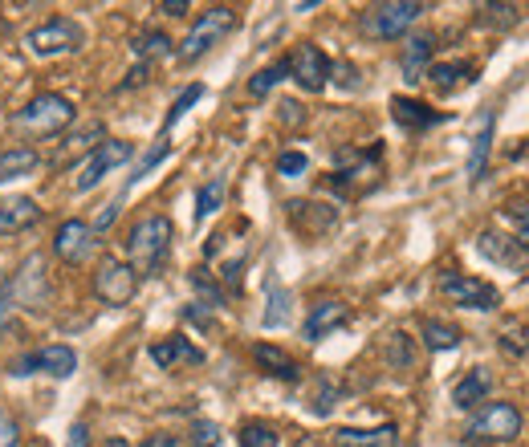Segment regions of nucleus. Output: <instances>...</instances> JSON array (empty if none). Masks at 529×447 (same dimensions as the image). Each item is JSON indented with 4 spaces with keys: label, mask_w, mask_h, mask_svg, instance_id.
Wrapping results in <instances>:
<instances>
[{
    "label": "nucleus",
    "mask_w": 529,
    "mask_h": 447,
    "mask_svg": "<svg viewBox=\"0 0 529 447\" xmlns=\"http://www.w3.org/2000/svg\"><path fill=\"white\" fill-rule=\"evenodd\" d=\"M501 216H505V224L513 228V240H517L521 248H529V204H509Z\"/></svg>",
    "instance_id": "obj_34"
},
{
    "label": "nucleus",
    "mask_w": 529,
    "mask_h": 447,
    "mask_svg": "<svg viewBox=\"0 0 529 447\" xmlns=\"http://www.w3.org/2000/svg\"><path fill=\"white\" fill-rule=\"evenodd\" d=\"M94 228L86 224V220H66L62 228H57V236H53V252L62 261H70V265H82L90 252H94Z\"/></svg>",
    "instance_id": "obj_13"
},
{
    "label": "nucleus",
    "mask_w": 529,
    "mask_h": 447,
    "mask_svg": "<svg viewBox=\"0 0 529 447\" xmlns=\"http://www.w3.org/2000/svg\"><path fill=\"white\" fill-rule=\"evenodd\" d=\"M232 29H237V9H228V5H216V9H208V13H200L196 17V25L188 29V37L180 41V57L184 61H196V57H204L212 45H220Z\"/></svg>",
    "instance_id": "obj_4"
},
{
    "label": "nucleus",
    "mask_w": 529,
    "mask_h": 447,
    "mask_svg": "<svg viewBox=\"0 0 529 447\" xmlns=\"http://www.w3.org/2000/svg\"><path fill=\"white\" fill-rule=\"evenodd\" d=\"M493 391V374L485 366H473L456 387H452V407L456 411H473V407H485V395Z\"/></svg>",
    "instance_id": "obj_15"
},
{
    "label": "nucleus",
    "mask_w": 529,
    "mask_h": 447,
    "mask_svg": "<svg viewBox=\"0 0 529 447\" xmlns=\"http://www.w3.org/2000/svg\"><path fill=\"white\" fill-rule=\"evenodd\" d=\"M330 74H338V82H346V86H359V70H350V66H334Z\"/></svg>",
    "instance_id": "obj_49"
},
{
    "label": "nucleus",
    "mask_w": 529,
    "mask_h": 447,
    "mask_svg": "<svg viewBox=\"0 0 529 447\" xmlns=\"http://www.w3.org/2000/svg\"><path fill=\"white\" fill-rule=\"evenodd\" d=\"M289 313H293V297H289V289H281V285H269V309H265V330H285L289 326Z\"/></svg>",
    "instance_id": "obj_25"
},
{
    "label": "nucleus",
    "mask_w": 529,
    "mask_h": 447,
    "mask_svg": "<svg viewBox=\"0 0 529 447\" xmlns=\"http://www.w3.org/2000/svg\"><path fill=\"white\" fill-rule=\"evenodd\" d=\"M428 78H432L436 90L452 94V90H460V86L473 82L477 70H473V61H436V66H428Z\"/></svg>",
    "instance_id": "obj_24"
},
{
    "label": "nucleus",
    "mask_w": 529,
    "mask_h": 447,
    "mask_svg": "<svg viewBox=\"0 0 529 447\" xmlns=\"http://www.w3.org/2000/svg\"><path fill=\"white\" fill-rule=\"evenodd\" d=\"M481 21H489V25H497V29H509V25L521 21V9H517V5H485V9H481Z\"/></svg>",
    "instance_id": "obj_37"
},
{
    "label": "nucleus",
    "mask_w": 529,
    "mask_h": 447,
    "mask_svg": "<svg viewBox=\"0 0 529 447\" xmlns=\"http://www.w3.org/2000/svg\"><path fill=\"white\" fill-rule=\"evenodd\" d=\"M70 122H74V102L62 98V94H37L33 102H25L13 114V126H17L21 135H33V139L62 135Z\"/></svg>",
    "instance_id": "obj_2"
},
{
    "label": "nucleus",
    "mask_w": 529,
    "mask_h": 447,
    "mask_svg": "<svg viewBox=\"0 0 529 447\" xmlns=\"http://www.w3.org/2000/svg\"><path fill=\"white\" fill-rule=\"evenodd\" d=\"M171 236H175V228H171L167 216H147V220H139V224L131 228L127 252H131V269H135L139 277H143V273L151 277V273L163 269L167 252H171Z\"/></svg>",
    "instance_id": "obj_1"
},
{
    "label": "nucleus",
    "mask_w": 529,
    "mask_h": 447,
    "mask_svg": "<svg viewBox=\"0 0 529 447\" xmlns=\"http://www.w3.org/2000/svg\"><path fill=\"white\" fill-rule=\"evenodd\" d=\"M41 257H29L25 265H21V273L13 277V297L21 301V305H29L33 313H41L45 305H49V285H45V277H41Z\"/></svg>",
    "instance_id": "obj_14"
},
{
    "label": "nucleus",
    "mask_w": 529,
    "mask_h": 447,
    "mask_svg": "<svg viewBox=\"0 0 529 447\" xmlns=\"http://www.w3.org/2000/svg\"><path fill=\"white\" fill-rule=\"evenodd\" d=\"M338 403V387H334V378L330 374H318L314 378V399H310V411L314 415H330Z\"/></svg>",
    "instance_id": "obj_30"
},
{
    "label": "nucleus",
    "mask_w": 529,
    "mask_h": 447,
    "mask_svg": "<svg viewBox=\"0 0 529 447\" xmlns=\"http://www.w3.org/2000/svg\"><path fill=\"white\" fill-rule=\"evenodd\" d=\"M424 342H428V350H456L460 346V330L428 317V322H424Z\"/></svg>",
    "instance_id": "obj_29"
},
{
    "label": "nucleus",
    "mask_w": 529,
    "mask_h": 447,
    "mask_svg": "<svg viewBox=\"0 0 529 447\" xmlns=\"http://www.w3.org/2000/svg\"><path fill=\"white\" fill-rule=\"evenodd\" d=\"M440 293L460 305V309H497L501 305V293L481 281V277H468V273H444L440 277Z\"/></svg>",
    "instance_id": "obj_8"
},
{
    "label": "nucleus",
    "mask_w": 529,
    "mask_h": 447,
    "mask_svg": "<svg viewBox=\"0 0 529 447\" xmlns=\"http://www.w3.org/2000/svg\"><path fill=\"white\" fill-rule=\"evenodd\" d=\"M224 191H228L224 175H216L212 183H204V187L196 191V224H204L212 212H220V204H224Z\"/></svg>",
    "instance_id": "obj_28"
},
{
    "label": "nucleus",
    "mask_w": 529,
    "mask_h": 447,
    "mask_svg": "<svg viewBox=\"0 0 529 447\" xmlns=\"http://www.w3.org/2000/svg\"><path fill=\"white\" fill-rule=\"evenodd\" d=\"M106 447H131L127 439H106Z\"/></svg>",
    "instance_id": "obj_51"
},
{
    "label": "nucleus",
    "mask_w": 529,
    "mask_h": 447,
    "mask_svg": "<svg viewBox=\"0 0 529 447\" xmlns=\"http://www.w3.org/2000/svg\"><path fill=\"white\" fill-rule=\"evenodd\" d=\"M285 66H289V78L298 82L306 94H318V90H326V82H330V57L318 49V45H298L289 57H285Z\"/></svg>",
    "instance_id": "obj_9"
},
{
    "label": "nucleus",
    "mask_w": 529,
    "mask_h": 447,
    "mask_svg": "<svg viewBox=\"0 0 529 447\" xmlns=\"http://www.w3.org/2000/svg\"><path fill=\"white\" fill-rule=\"evenodd\" d=\"M17 443H21V427L9 407H0V447H17Z\"/></svg>",
    "instance_id": "obj_40"
},
{
    "label": "nucleus",
    "mask_w": 529,
    "mask_h": 447,
    "mask_svg": "<svg viewBox=\"0 0 529 447\" xmlns=\"http://www.w3.org/2000/svg\"><path fill=\"white\" fill-rule=\"evenodd\" d=\"M94 293L106 305H131V297L139 293V273L127 261H102L94 273Z\"/></svg>",
    "instance_id": "obj_10"
},
{
    "label": "nucleus",
    "mask_w": 529,
    "mask_h": 447,
    "mask_svg": "<svg viewBox=\"0 0 529 447\" xmlns=\"http://www.w3.org/2000/svg\"><path fill=\"white\" fill-rule=\"evenodd\" d=\"M82 41H86V33H82V25H78L74 17H49L45 25H37V29L25 37V45H29V53H33V57H62V53H78V49H82Z\"/></svg>",
    "instance_id": "obj_6"
},
{
    "label": "nucleus",
    "mask_w": 529,
    "mask_h": 447,
    "mask_svg": "<svg viewBox=\"0 0 529 447\" xmlns=\"http://www.w3.org/2000/svg\"><path fill=\"white\" fill-rule=\"evenodd\" d=\"M302 447H318V443H302Z\"/></svg>",
    "instance_id": "obj_52"
},
{
    "label": "nucleus",
    "mask_w": 529,
    "mask_h": 447,
    "mask_svg": "<svg viewBox=\"0 0 529 447\" xmlns=\"http://www.w3.org/2000/svg\"><path fill=\"white\" fill-rule=\"evenodd\" d=\"M139 447H180V439L175 435H147Z\"/></svg>",
    "instance_id": "obj_47"
},
{
    "label": "nucleus",
    "mask_w": 529,
    "mask_h": 447,
    "mask_svg": "<svg viewBox=\"0 0 529 447\" xmlns=\"http://www.w3.org/2000/svg\"><path fill=\"white\" fill-rule=\"evenodd\" d=\"M493 122H497V114L485 110L481 131L473 135V151H468V183H481V175H485V163H489V151H493Z\"/></svg>",
    "instance_id": "obj_23"
},
{
    "label": "nucleus",
    "mask_w": 529,
    "mask_h": 447,
    "mask_svg": "<svg viewBox=\"0 0 529 447\" xmlns=\"http://www.w3.org/2000/svg\"><path fill=\"white\" fill-rule=\"evenodd\" d=\"M17 313V297H13V277H0V330L13 322Z\"/></svg>",
    "instance_id": "obj_38"
},
{
    "label": "nucleus",
    "mask_w": 529,
    "mask_h": 447,
    "mask_svg": "<svg viewBox=\"0 0 529 447\" xmlns=\"http://www.w3.org/2000/svg\"><path fill=\"white\" fill-rule=\"evenodd\" d=\"M241 447H277V431L269 423H245L241 427Z\"/></svg>",
    "instance_id": "obj_36"
},
{
    "label": "nucleus",
    "mask_w": 529,
    "mask_h": 447,
    "mask_svg": "<svg viewBox=\"0 0 529 447\" xmlns=\"http://www.w3.org/2000/svg\"><path fill=\"white\" fill-rule=\"evenodd\" d=\"M37 370H45L53 378H70L78 370V354L70 346H45V350H33L13 362V374H37Z\"/></svg>",
    "instance_id": "obj_11"
},
{
    "label": "nucleus",
    "mask_w": 529,
    "mask_h": 447,
    "mask_svg": "<svg viewBox=\"0 0 529 447\" xmlns=\"http://www.w3.org/2000/svg\"><path fill=\"white\" fill-rule=\"evenodd\" d=\"M391 114H395V122L403 126V131H428V126L444 122L440 110H432V106H424L416 98H391Z\"/></svg>",
    "instance_id": "obj_20"
},
{
    "label": "nucleus",
    "mask_w": 529,
    "mask_h": 447,
    "mask_svg": "<svg viewBox=\"0 0 529 447\" xmlns=\"http://www.w3.org/2000/svg\"><path fill=\"white\" fill-rule=\"evenodd\" d=\"M41 220V208L37 200L29 196H13V200H0V236H13V232H25Z\"/></svg>",
    "instance_id": "obj_18"
},
{
    "label": "nucleus",
    "mask_w": 529,
    "mask_h": 447,
    "mask_svg": "<svg viewBox=\"0 0 529 447\" xmlns=\"http://www.w3.org/2000/svg\"><path fill=\"white\" fill-rule=\"evenodd\" d=\"M383 354H387V366H391V370H411V366H416V346H411V338H407L403 330L387 334Z\"/></svg>",
    "instance_id": "obj_27"
},
{
    "label": "nucleus",
    "mask_w": 529,
    "mask_h": 447,
    "mask_svg": "<svg viewBox=\"0 0 529 447\" xmlns=\"http://www.w3.org/2000/svg\"><path fill=\"white\" fill-rule=\"evenodd\" d=\"M151 362L155 366H163V370H171V366H180V362H188V366H200L204 362V350H196L188 338H163V342H155L151 346Z\"/></svg>",
    "instance_id": "obj_19"
},
{
    "label": "nucleus",
    "mask_w": 529,
    "mask_h": 447,
    "mask_svg": "<svg viewBox=\"0 0 529 447\" xmlns=\"http://www.w3.org/2000/svg\"><path fill=\"white\" fill-rule=\"evenodd\" d=\"M119 212H123V200H110V204H106V208H102V212H98V220H94V224H90V228H94V236H98V232H102V228H110V224H114V220H119Z\"/></svg>",
    "instance_id": "obj_43"
},
{
    "label": "nucleus",
    "mask_w": 529,
    "mask_h": 447,
    "mask_svg": "<svg viewBox=\"0 0 529 447\" xmlns=\"http://www.w3.org/2000/svg\"><path fill=\"white\" fill-rule=\"evenodd\" d=\"M306 167H310V159H306L302 151H285V155H277V175H285V179L302 175Z\"/></svg>",
    "instance_id": "obj_39"
},
{
    "label": "nucleus",
    "mask_w": 529,
    "mask_h": 447,
    "mask_svg": "<svg viewBox=\"0 0 529 447\" xmlns=\"http://www.w3.org/2000/svg\"><path fill=\"white\" fill-rule=\"evenodd\" d=\"M167 151H171V147H167V143H163V139H159V143H155V151H151V155H147V159H143V163H139V171H135V175H131V179H143V175H147V171H151V167H155V163H159V159H167Z\"/></svg>",
    "instance_id": "obj_44"
},
{
    "label": "nucleus",
    "mask_w": 529,
    "mask_h": 447,
    "mask_svg": "<svg viewBox=\"0 0 529 447\" xmlns=\"http://www.w3.org/2000/svg\"><path fill=\"white\" fill-rule=\"evenodd\" d=\"M253 362H257L269 378H281V382H298V378H302V366L293 362L285 350L269 346V342H257V346H253Z\"/></svg>",
    "instance_id": "obj_21"
},
{
    "label": "nucleus",
    "mask_w": 529,
    "mask_h": 447,
    "mask_svg": "<svg viewBox=\"0 0 529 447\" xmlns=\"http://www.w3.org/2000/svg\"><path fill=\"white\" fill-rule=\"evenodd\" d=\"M285 74H289V66H285V57H281L277 66H265L261 74H253V82H249V94H253V98H265V94H269V90H273V86H277Z\"/></svg>",
    "instance_id": "obj_33"
},
{
    "label": "nucleus",
    "mask_w": 529,
    "mask_h": 447,
    "mask_svg": "<svg viewBox=\"0 0 529 447\" xmlns=\"http://www.w3.org/2000/svg\"><path fill=\"white\" fill-rule=\"evenodd\" d=\"M424 5L420 0H387V5H371L363 13V33L367 37H379V41H391V37H403L411 25L420 21Z\"/></svg>",
    "instance_id": "obj_5"
},
{
    "label": "nucleus",
    "mask_w": 529,
    "mask_h": 447,
    "mask_svg": "<svg viewBox=\"0 0 529 447\" xmlns=\"http://www.w3.org/2000/svg\"><path fill=\"white\" fill-rule=\"evenodd\" d=\"M477 252L485 261H493L501 269H513V273L529 269V248H521L513 236H501V232H481L477 236Z\"/></svg>",
    "instance_id": "obj_12"
},
{
    "label": "nucleus",
    "mask_w": 529,
    "mask_h": 447,
    "mask_svg": "<svg viewBox=\"0 0 529 447\" xmlns=\"http://www.w3.org/2000/svg\"><path fill=\"white\" fill-rule=\"evenodd\" d=\"M200 98H204V86H200V82H192V86H188V90H184L180 98L171 102V110H167V122H163V131H171V126L180 122V118H184V114H188V110H192V106H196Z\"/></svg>",
    "instance_id": "obj_32"
},
{
    "label": "nucleus",
    "mask_w": 529,
    "mask_h": 447,
    "mask_svg": "<svg viewBox=\"0 0 529 447\" xmlns=\"http://www.w3.org/2000/svg\"><path fill=\"white\" fill-rule=\"evenodd\" d=\"M159 13H167V17H184V13H188V0H163Z\"/></svg>",
    "instance_id": "obj_46"
},
{
    "label": "nucleus",
    "mask_w": 529,
    "mask_h": 447,
    "mask_svg": "<svg viewBox=\"0 0 529 447\" xmlns=\"http://www.w3.org/2000/svg\"><path fill=\"white\" fill-rule=\"evenodd\" d=\"M135 155V147L127 143V139H102L82 163H78V175H74V187L78 191H94L114 167H123L127 159Z\"/></svg>",
    "instance_id": "obj_7"
},
{
    "label": "nucleus",
    "mask_w": 529,
    "mask_h": 447,
    "mask_svg": "<svg viewBox=\"0 0 529 447\" xmlns=\"http://www.w3.org/2000/svg\"><path fill=\"white\" fill-rule=\"evenodd\" d=\"M135 53H139L143 61H151V57H171V53H175V45H171V37H167V33L151 29V33H143V37L135 41Z\"/></svg>",
    "instance_id": "obj_31"
},
{
    "label": "nucleus",
    "mask_w": 529,
    "mask_h": 447,
    "mask_svg": "<svg viewBox=\"0 0 529 447\" xmlns=\"http://www.w3.org/2000/svg\"><path fill=\"white\" fill-rule=\"evenodd\" d=\"M334 447H399V427L383 423V427H338L334 431Z\"/></svg>",
    "instance_id": "obj_17"
},
{
    "label": "nucleus",
    "mask_w": 529,
    "mask_h": 447,
    "mask_svg": "<svg viewBox=\"0 0 529 447\" xmlns=\"http://www.w3.org/2000/svg\"><path fill=\"white\" fill-rule=\"evenodd\" d=\"M37 151L33 147H9L0 151V179H13V175H29L37 167Z\"/></svg>",
    "instance_id": "obj_26"
},
{
    "label": "nucleus",
    "mask_w": 529,
    "mask_h": 447,
    "mask_svg": "<svg viewBox=\"0 0 529 447\" xmlns=\"http://www.w3.org/2000/svg\"><path fill=\"white\" fill-rule=\"evenodd\" d=\"M501 346H505L509 354H525V350H529V342H525V326H505V330H501Z\"/></svg>",
    "instance_id": "obj_42"
},
{
    "label": "nucleus",
    "mask_w": 529,
    "mask_h": 447,
    "mask_svg": "<svg viewBox=\"0 0 529 447\" xmlns=\"http://www.w3.org/2000/svg\"><path fill=\"white\" fill-rule=\"evenodd\" d=\"M346 317H350V309L342 305V301H318L314 309H310V317H306V326H302V334H306V342H322L326 334H334L338 326H346Z\"/></svg>",
    "instance_id": "obj_16"
},
{
    "label": "nucleus",
    "mask_w": 529,
    "mask_h": 447,
    "mask_svg": "<svg viewBox=\"0 0 529 447\" xmlns=\"http://www.w3.org/2000/svg\"><path fill=\"white\" fill-rule=\"evenodd\" d=\"M147 74H151V66H143V61H139V66L131 70V78L123 82V90H131V86H143V82H147Z\"/></svg>",
    "instance_id": "obj_48"
},
{
    "label": "nucleus",
    "mask_w": 529,
    "mask_h": 447,
    "mask_svg": "<svg viewBox=\"0 0 529 447\" xmlns=\"http://www.w3.org/2000/svg\"><path fill=\"white\" fill-rule=\"evenodd\" d=\"M192 443H196V447H216V443H220V427L208 423V419L192 423Z\"/></svg>",
    "instance_id": "obj_41"
},
{
    "label": "nucleus",
    "mask_w": 529,
    "mask_h": 447,
    "mask_svg": "<svg viewBox=\"0 0 529 447\" xmlns=\"http://www.w3.org/2000/svg\"><path fill=\"white\" fill-rule=\"evenodd\" d=\"M521 427H525V419L513 403H485L473 419H468L464 439L468 443H509L521 435Z\"/></svg>",
    "instance_id": "obj_3"
},
{
    "label": "nucleus",
    "mask_w": 529,
    "mask_h": 447,
    "mask_svg": "<svg viewBox=\"0 0 529 447\" xmlns=\"http://www.w3.org/2000/svg\"><path fill=\"white\" fill-rule=\"evenodd\" d=\"M432 49H436V37H432V33L407 37V49H403V78H407V82H420V78L428 74Z\"/></svg>",
    "instance_id": "obj_22"
},
{
    "label": "nucleus",
    "mask_w": 529,
    "mask_h": 447,
    "mask_svg": "<svg viewBox=\"0 0 529 447\" xmlns=\"http://www.w3.org/2000/svg\"><path fill=\"white\" fill-rule=\"evenodd\" d=\"M192 289H196V293H200L212 309H220V305H224V289L208 277V269H192Z\"/></svg>",
    "instance_id": "obj_35"
},
{
    "label": "nucleus",
    "mask_w": 529,
    "mask_h": 447,
    "mask_svg": "<svg viewBox=\"0 0 529 447\" xmlns=\"http://www.w3.org/2000/svg\"><path fill=\"white\" fill-rule=\"evenodd\" d=\"M66 447H90V427H86V423H74Z\"/></svg>",
    "instance_id": "obj_45"
},
{
    "label": "nucleus",
    "mask_w": 529,
    "mask_h": 447,
    "mask_svg": "<svg viewBox=\"0 0 529 447\" xmlns=\"http://www.w3.org/2000/svg\"><path fill=\"white\" fill-rule=\"evenodd\" d=\"M281 118L285 122H302V106L298 102H281Z\"/></svg>",
    "instance_id": "obj_50"
}]
</instances>
